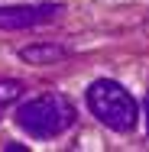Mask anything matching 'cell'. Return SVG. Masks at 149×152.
<instances>
[{
    "label": "cell",
    "instance_id": "1",
    "mask_svg": "<svg viewBox=\"0 0 149 152\" xmlns=\"http://www.w3.org/2000/svg\"><path fill=\"white\" fill-rule=\"evenodd\" d=\"M16 123L23 133H29L36 139H52L75 123V107L65 94H42V97L26 100L16 110Z\"/></svg>",
    "mask_w": 149,
    "mask_h": 152
},
{
    "label": "cell",
    "instance_id": "2",
    "mask_svg": "<svg viewBox=\"0 0 149 152\" xmlns=\"http://www.w3.org/2000/svg\"><path fill=\"white\" fill-rule=\"evenodd\" d=\"M88 107L114 133H130L136 126V117H139V107H136L133 94L110 78H101L88 88Z\"/></svg>",
    "mask_w": 149,
    "mask_h": 152
},
{
    "label": "cell",
    "instance_id": "3",
    "mask_svg": "<svg viewBox=\"0 0 149 152\" xmlns=\"http://www.w3.org/2000/svg\"><path fill=\"white\" fill-rule=\"evenodd\" d=\"M62 13L59 3H39V7H0V29H29L55 20Z\"/></svg>",
    "mask_w": 149,
    "mask_h": 152
},
{
    "label": "cell",
    "instance_id": "4",
    "mask_svg": "<svg viewBox=\"0 0 149 152\" xmlns=\"http://www.w3.org/2000/svg\"><path fill=\"white\" fill-rule=\"evenodd\" d=\"M20 58L29 61V65H49V61L65 58V49H62V45H52V42H42V45H26V49H20Z\"/></svg>",
    "mask_w": 149,
    "mask_h": 152
},
{
    "label": "cell",
    "instance_id": "5",
    "mask_svg": "<svg viewBox=\"0 0 149 152\" xmlns=\"http://www.w3.org/2000/svg\"><path fill=\"white\" fill-rule=\"evenodd\" d=\"M20 94H23V84H20V81H0V110H3L7 104L20 100Z\"/></svg>",
    "mask_w": 149,
    "mask_h": 152
},
{
    "label": "cell",
    "instance_id": "6",
    "mask_svg": "<svg viewBox=\"0 0 149 152\" xmlns=\"http://www.w3.org/2000/svg\"><path fill=\"white\" fill-rule=\"evenodd\" d=\"M146 129H149V100H146Z\"/></svg>",
    "mask_w": 149,
    "mask_h": 152
}]
</instances>
